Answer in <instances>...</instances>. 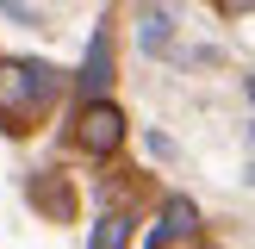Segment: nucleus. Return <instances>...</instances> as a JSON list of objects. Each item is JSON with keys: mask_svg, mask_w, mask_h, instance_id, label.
Segmentation results:
<instances>
[{"mask_svg": "<svg viewBox=\"0 0 255 249\" xmlns=\"http://www.w3.org/2000/svg\"><path fill=\"white\" fill-rule=\"evenodd\" d=\"M56 87H62V75L50 69V62H0V119H6L12 131H25V124L56 100Z\"/></svg>", "mask_w": 255, "mask_h": 249, "instance_id": "1", "label": "nucleus"}, {"mask_svg": "<svg viewBox=\"0 0 255 249\" xmlns=\"http://www.w3.org/2000/svg\"><path fill=\"white\" fill-rule=\"evenodd\" d=\"M75 143H81L87 156H112V149L125 143V112L112 106V100H87L81 119H75Z\"/></svg>", "mask_w": 255, "mask_h": 249, "instance_id": "2", "label": "nucleus"}, {"mask_svg": "<svg viewBox=\"0 0 255 249\" xmlns=\"http://www.w3.org/2000/svg\"><path fill=\"white\" fill-rule=\"evenodd\" d=\"M193 231H199V206H193V199H181V193H174L168 206H162V224L149 231V249H174V243H187Z\"/></svg>", "mask_w": 255, "mask_h": 249, "instance_id": "3", "label": "nucleus"}, {"mask_svg": "<svg viewBox=\"0 0 255 249\" xmlns=\"http://www.w3.org/2000/svg\"><path fill=\"white\" fill-rule=\"evenodd\" d=\"M106 87H112V31L100 25L94 44H87V62H81V94L87 100H106Z\"/></svg>", "mask_w": 255, "mask_h": 249, "instance_id": "4", "label": "nucleus"}, {"mask_svg": "<svg viewBox=\"0 0 255 249\" xmlns=\"http://www.w3.org/2000/svg\"><path fill=\"white\" fill-rule=\"evenodd\" d=\"M137 44H143V56H168V50H174V19L162 6H143V19H137Z\"/></svg>", "mask_w": 255, "mask_h": 249, "instance_id": "5", "label": "nucleus"}, {"mask_svg": "<svg viewBox=\"0 0 255 249\" xmlns=\"http://www.w3.org/2000/svg\"><path fill=\"white\" fill-rule=\"evenodd\" d=\"M131 212H106V218L94 224V237H87V249H131Z\"/></svg>", "mask_w": 255, "mask_h": 249, "instance_id": "6", "label": "nucleus"}, {"mask_svg": "<svg viewBox=\"0 0 255 249\" xmlns=\"http://www.w3.org/2000/svg\"><path fill=\"white\" fill-rule=\"evenodd\" d=\"M0 12L19 19V25H44V19H37V6H25V0H0Z\"/></svg>", "mask_w": 255, "mask_h": 249, "instance_id": "7", "label": "nucleus"}, {"mask_svg": "<svg viewBox=\"0 0 255 249\" xmlns=\"http://www.w3.org/2000/svg\"><path fill=\"white\" fill-rule=\"evenodd\" d=\"M218 12H231V19H237V12H255V0H218Z\"/></svg>", "mask_w": 255, "mask_h": 249, "instance_id": "8", "label": "nucleus"}, {"mask_svg": "<svg viewBox=\"0 0 255 249\" xmlns=\"http://www.w3.org/2000/svg\"><path fill=\"white\" fill-rule=\"evenodd\" d=\"M243 137H249V149H255V119H249V124H243Z\"/></svg>", "mask_w": 255, "mask_h": 249, "instance_id": "9", "label": "nucleus"}, {"mask_svg": "<svg viewBox=\"0 0 255 249\" xmlns=\"http://www.w3.org/2000/svg\"><path fill=\"white\" fill-rule=\"evenodd\" d=\"M243 87H249V100H255V75H243Z\"/></svg>", "mask_w": 255, "mask_h": 249, "instance_id": "10", "label": "nucleus"}, {"mask_svg": "<svg viewBox=\"0 0 255 249\" xmlns=\"http://www.w3.org/2000/svg\"><path fill=\"white\" fill-rule=\"evenodd\" d=\"M243 181H249V187H255V162H249V168H243Z\"/></svg>", "mask_w": 255, "mask_h": 249, "instance_id": "11", "label": "nucleus"}]
</instances>
